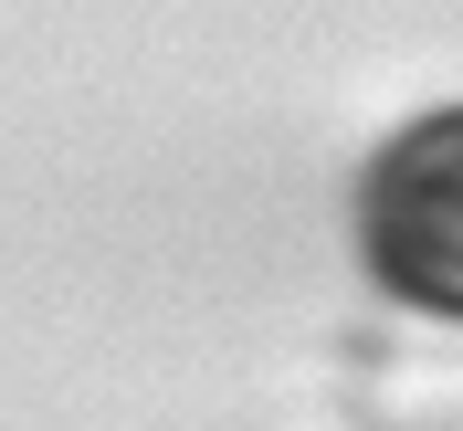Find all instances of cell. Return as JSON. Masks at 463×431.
Returning a JSON list of instances; mask_svg holds the SVG:
<instances>
[{"instance_id": "6da1fadb", "label": "cell", "mask_w": 463, "mask_h": 431, "mask_svg": "<svg viewBox=\"0 0 463 431\" xmlns=\"http://www.w3.org/2000/svg\"><path fill=\"white\" fill-rule=\"evenodd\" d=\"M358 253L401 305L463 316V106L411 116L358 179Z\"/></svg>"}]
</instances>
